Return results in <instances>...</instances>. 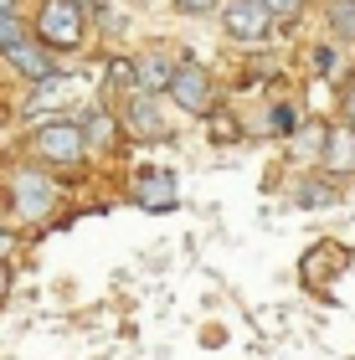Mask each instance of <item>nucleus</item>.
Wrapping results in <instances>:
<instances>
[{
    "instance_id": "nucleus-6",
    "label": "nucleus",
    "mask_w": 355,
    "mask_h": 360,
    "mask_svg": "<svg viewBox=\"0 0 355 360\" xmlns=\"http://www.w3.org/2000/svg\"><path fill=\"white\" fill-rule=\"evenodd\" d=\"M124 124H129V134H134V139H165V134H170V124H165V113H160L155 93H144V88L129 98Z\"/></svg>"
},
{
    "instance_id": "nucleus-10",
    "label": "nucleus",
    "mask_w": 355,
    "mask_h": 360,
    "mask_svg": "<svg viewBox=\"0 0 355 360\" xmlns=\"http://www.w3.org/2000/svg\"><path fill=\"white\" fill-rule=\"evenodd\" d=\"M139 201L155 206V211H170L175 206V180L160 170V175H139Z\"/></svg>"
},
{
    "instance_id": "nucleus-16",
    "label": "nucleus",
    "mask_w": 355,
    "mask_h": 360,
    "mask_svg": "<svg viewBox=\"0 0 355 360\" xmlns=\"http://www.w3.org/2000/svg\"><path fill=\"white\" fill-rule=\"evenodd\" d=\"M175 11H181V15H212L217 0H175Z\"/></svg>"
},
{
    "instance_id": "nucleus-15",
    "label": "nucleus",
    "mask_w": 355,
    "mask_h": 360,
    "mask_svg": "<svg viewBox=\"0 0 355 360\" xmlns=\"http://www.w3.org/2000/svg\"><path fill=\"white\" fill-rule=\"evenodd\" d=\"M330 15H335V26H340V31H355V0H335Z\"/></svg>"
},
{
    "instance_id": "nucleus-2",
    "label": "nucleus",
    "mask_w": 355,
    "mask_h": 360,
    "mask_svg": "<svg viewBox=\"0 0 355 360\" xmlns=\"http://www.w3.org/2000/svg\"><path fill=\"white\" fill-rule=\"evenodd\" d=\"M31 144H37V160H41V165H52V170H77V165L88 160V134H83V124H67V119L41 124Z\"/></svg>"
},
{
    "instance_id": "nucleus-8",
    "label": "nucleus",
    "mask_w": 355,
    "mask_h": 360,
    "mask_svg": "<svg viewBox=\"0 0 355 360\" xmlns=\"http://www.w3.org/2000/svg\"><path fill=\"white\" fill-rule=\"evenodd\" d=\"M325 170L330 175H345L355 170V129H325Z\"/></svg>"
},
{
    "instance_id": "nucleus-14",
    "label": "nucleus",
    "mask_w": 355,
    "mask_h": 360,
    "mask_svg": "<svg viewBox=\"0 0 355 360\" xmlns=\"http://www.w3.org/2000/svg\"><path fill=\"white\" fill-rule=\"evenodd\" d=\"M263 6L273 11V21H294V15L309 6V0H263Z\"/></svg>"
},
{
    "instance_id": "nucleus-9",
    "label": "nucleus",
    "mask_w": 355,
    "mask_h": 360,
    "mask_svg": "<svg viewBox=\"0 0 355 360\" xmlns=\"http://www.w3.org/2000/svg\"><path fill=\"white\" fill-rule=\"evenodd\" d=\"M170 72H175V68H170L165 57H144V62H134V83H139L144 93H155V98L170 88Z\"/></svg>"
},
{
    "instance_id": "nucleus-1",
    "label": "nucleus",
    "mask_w": 355,
    "mask_h": 360,
    "mask_svg": "<svg viewBox=\"0 0 355 360\" xmlns=\"http://www.w3.org/2000/svg\"><path fill=\"white\" fill-rule=\"evenodd\" d=\"M88 37V15L77 0H41L37 11V41L52 46V52H77Z\"/></svg>"
},
{
    "instance_id": "nucleus-4",
    "label": "nucleus",
    "mask_w": 355,
    "mask_h": 360,
    "mask_svg": "<svg viewBox=\"0 0 355 360\" xmlns=\"http://www.w3.org/2000/svg\"><path fill=\"white\" fill-rule=\"evenodd\" d=\"M221 31H227L232 41H268L273 11L263 0H227V6H221Z\"/></svg>"
},
{
    "instance_id": "nucleus-20",
    "label": "nucleus",
    "mask_w": 355,
    "mask_h": 360,
    "mask_svg": "<svg viewBox=\"0 0 355 360\" xmlns=\"http://www.w3.org/2000/svg\"><path fill=\"white\" fill-rule=\"evenodd\" d=\"M0 11H15V0H0Z\"/></svg>"
},
{
    "instance_id": "nucleus-3",
    "label": "nucleus",
    "mask_w": 355,
    "mask_h": 360,
    "mask_svg": "<svg viewBox=\"0 0 355 360\" xmlns=\"http://www.w3.org/2000/svg\"><path fill=\"white\" fill-rule=\"evenodd\" d=\"M11 201H15V211H21L26 221H41L46 211H52V201H57L52 175L46 170H15L11 175Z\"/></svg>"
},
{
    "instance_id": "nucleus-7",
    "label": "nucleus",
    "mask_w": 355,
    "mask_h": 360,
    "mask_svg": "<svg viewBox=\"0 0 355 360\" xmlns=\"http://www.w3.org/2000/svg\"><path fill=\"white\" fill-rule=\"evenodd\" d=\"M6 57H11V68L21 72L26 83H46V77H62V72H57V62H52V46H41V41H31V37H26V41H15Z\"/></svg>"
},
{
    "instance_id": "nucleus-5",
    "label": "nucleus",
    "mask_w": 355,
    "mask_h": 360,
    "mask_svg": "<svg viewBox=\"0 0 355 360\" xmlns=\"http://www.w3.org/2000/svg\"><path fill=\"white\" fill-rule=\"evenodd\" d=\"M165 93H170L186 113H206V108L217 103L212 77H206V68H196V62H181V68L170 72V88H165Z\"/></svg>"
},
{
    "instance_id": "nucleus-11",
    "label": "nucleus",
    "mask_w": 355,
    "mask_h": 360,
    "mask_svg": "<svg viewBox=\"0 0 355 360\" xmlns=\"http://www.w3.org/2000/svg\"><path fill=\"white\" fill-rule=\"evenodd\" d=\"M299 201H304V206H330V201H335V186H330V180H304V186H299Z\"/></svg>"
},
{
    "instance_id": "nucleus-19",
    "label": "nucleus",
    "mask_w": 355,
    "mask_h": 360,
    "mask_svg": "<svg viewBox=\"0 0 355 360\" xmlns=\"http://www.w3.org/2000/svg\"><path fill=\"white\" fill-rule=\"evenodd\" d=\"M6 252H11V232L0 226V257H6Z\"/></svg>"
},
{
    "instance_id": "nucleus-13",
    "label": "nucleus",
    "mask_w": 355,
    "mask_h": 360,
    "mask_svg": "<svg viewBox=\"0 0 355 360\" xmlns=\"http://www.w3.org/2000/svg\"><path fill=\"white\" fill-rule=\"evenodd\" d=\"M294 129H299V108L278 103V108H273V134H294Z\"/></svg>"
},
{
    "instance_id": "nucleus-18",
    "label": "nucleus",
    "mask_w": 355,
    "mask_h": 360,
    "mask_svg": "<svg viewBox=\"0 0 355 360\" xmlns=\"http://www.w3.org/2000/svg\"><path fill=\"white\" fill-rule=\"evenodd\" d=\"M6 288H11V273H6V257H0V299H6Z\"/></svg>"
},
{
    "instance_id": "nucleus-17",
    "label": "nucleus",
    "mask_w": 355,
    "mask_h": 360,
    "mask_svg": "<svg viewBox=\"0 0 355 360\" xmlns=\"http://www.w3.org/2000/svg\"><path fill=\"white\" fill-rule=\"evenodd\" d=\"M345 124L355 129V77H350V83H345Z\"/></svg>"
},
{
    "instance_id": "nucleus-12",
    "label": "nucleus",
    "mask_w": 355,
    "mask_h": 360,
    "mask_svg": "<svg viewBox=\"0 0 355 360\" xmlns=\"http://www.w3.org/2000/svg\"><path fill=\"white\" fill-rule=\"evenodd\" d=\"M15 41H26V26L15 21V11H0V52H11Z\"/></svg>"
}]
</instances>
